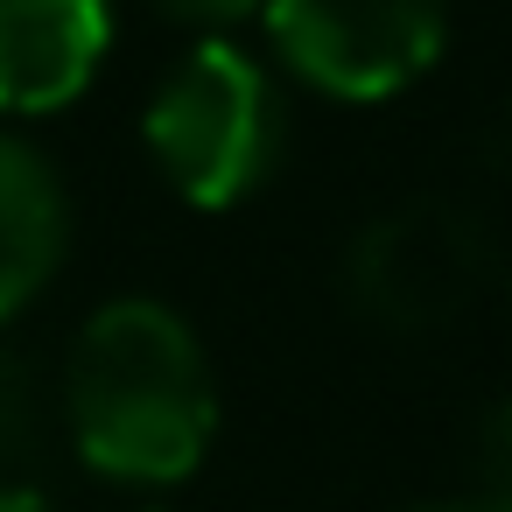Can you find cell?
<instances>
[{
    "instance_id": "6da1fadb",
    "label": "cell",
    "mask_w": 512,
    "mask_h": 512,
    "mask_svg": "<svg viewBox=\"0 0 512 512\" xmlns=\"http://www.w3.org/2000/svg\"><path fill=\"white\" fill-rule=\"evenodd\" d=\"M71 449L113 484H183L218 435V379L197 330L155 302L120 295L85 316L57 386Z\"/></svg>"
},
{
    "instance_id": "7a4b0ae2",
    "label": "cell",
    "mask_w": 512,
    "mask_h": 512,
    "mask_svg": "<svg viewBox=\"0 0 512 512\" xmlns=\"http://www.w3.org/2000/svg\"><path fill=\"white\" fill-rule=\"evenodd\" d=\"M141 141L148 162L162 169V183L197 204V211H232L253 190H267V176L281 169L288 148V106L274 71L225 43L204 36L148 99L141 113Z\"/></svg>"
},
{
    "instance_id": "3957f363",
    "label": "cell",
    "mask_w": 512,
    "mask_h": 512,
    "mask_svg": "<svg viewBox=\"0 0 512 512\" xmlns=\"http://www.w3.org/2000/svg\"><path fill=\"white\" fill-rule=\"evenodd\" d=\"M491 281V239L484 225L449 197H414L379 211L351 232L337 288L344 302L386 330V337H428L449 330Z\"/></svg>"
},
{
    "instance_id": "277c9868",
    "label": "cell",
    "mask_w": 512,
    "mask_h": 512,
    "mask_svg": "<svg viewBox=\"0 0 512 512\" xmlns=\"http://www.w3.org/2000/svg\"><path fill=\"white\" fill-rule=\"evenodd\" d=\"M260 29L309 92L372 106L442 64L449 8L442 0H267Z\"/></svg>"
},
{
    "instance_id": "5b68a950",
    "label": "cell",
    "mask_w": 512,
    "mask_h": 512,
    "mask_svg": "<svg viewBox=\"0 0 512 512\" xmlns=\"http://www.w3.org/2000/svg\"><path fill=\"white\" fill-rule=\"evenodd\" d=\"M113 50V0H0V113L43 120L92 92Z\"/></svg>"
},
{
    "instance_id": "8992f818",
    "label": "cell",
    "mask_w": 512,
    "mask_h": 512,
    "mask_svg": "<svg viewBox=\"0 0 512 512\" xmlns=\"http://www.w3.org/2000/svg\"><path fill=\"white\" fill-rule=\"evenodd\" d=\"M71 253V197L50 155L0 127V330H8Z\"/></svg>"
},
{
    "instance_id": "52a82bcc",
    "label": "cell",
    "mask_w": 512,
    "mask_h": 512,
    "mask_svg": "<svg viewBox=\"0 0 512 512\" xmlns=\"http://www.w3.org/2000/svg\"><path fill=\"white\" fill-rule=\"evenodd\" d=\"M50 428H57V407L36 358L0 337V484H29V470L50 449Z\"/></svg>"
},
{
    "instance_id": "ba28073f",
    "label": "cell",
    "mask_w": 512,
    "mask_h": 512,
    "mask_svg": "<svg viewBox=\"0 0 512 512\" xmlns=\"http://www.w3.org/2000/svg\"><path fill=\"white\" fill-rule=\"evenodd\" d=\"M477 470H484V491H512V393H498L477 414Z\"/></svg>"
},
{
    "instance_id": "9c48e42d",
    "label": "cell",
    "mask_w": 512,
    "mask_h": 512,
    "mask_svg": "<svg viewBox=\"0 0 512 512\" xmlns=\"http://www.w3.org/2000/svg\"><path fill=\"white\" fill-rule=\"evenodd\" d=\"M155 8L169 15V22H183V29H204V36H225V29H239V22H253L267 0H155Z\"/></svg>"
},
{
    "instance_id": "30bf717a",
    "label": "cell",
    "mask_w": 512,
    "mask_h": 512,
    "mask_svg": "<svg viewBox=\"0 0 512 512\" xmlns=\"http://www.w3.org/2000/svg\"><path fill=\"white\" fill-rule=\"evenodd\" d=\"M407 512H512V491H463V498H421Z\"/></svg>"
},
{
    "instance_id": "8fae6325",
    "label": "cell",
    "mask_w": 512,
    "mask_h": 512,
    "mask_svg": "<svg viewBox=\"0 0 512 512\" xmlns=\"http://www.w3.org/2000/svg\"><path fill=\"white\" fill-rule=\"evenodd\" d=\"M0 512H57L36 484H0Z\"/></svg>"
},
{
    "instance_id": "7c38bea8",
    "label": "cell",
    "mask_w": 512,
    "mask_h": 512,
    "mask_svg": "<svg viewBox=\"0 0 512 512\" xmlns=\"http://www.w3.org/2000/svg\"><path fill=\"white\" fill-rule=\"evenodd\" d=\"M141 512H169V505H141Z\"/></svg>"
}]
</instances>
